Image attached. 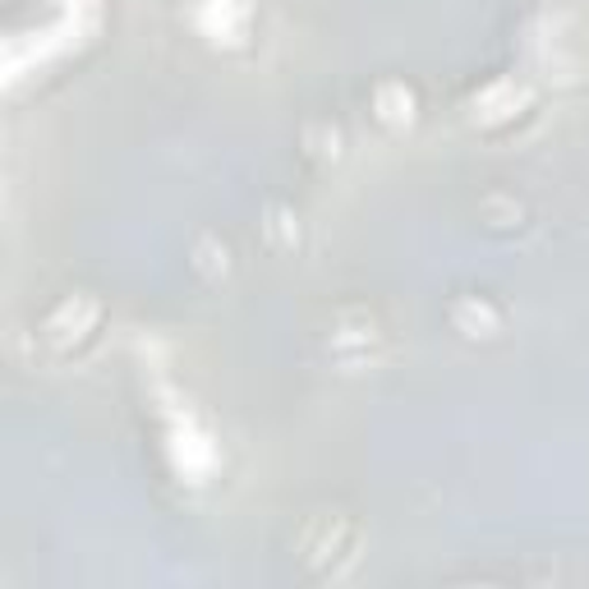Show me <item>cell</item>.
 Returning <instances> with one entry per match:
<instances>
[{
    "label": "cell",
    "mask_w": 589,
    "mask_h": 589,
    "mask_svg": "<svg viewBox=\"0 0 589 589\" xmlns=\"http://www.w3.org/2000/svg\"><path fill=\"white\" fill-rule=\"evenodd\" d=\"M92 318H97L92 300H65L61 309L51 313V323H47V337H51L55 346H70V341H78V337H84V331L92 327Z\"/></svg>",
    "instance_id": "6da1fadb"
}]
</instances>
